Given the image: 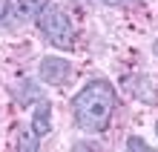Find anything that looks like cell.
Here are the masks:
<instances>
[{
	"label": "cell",
	"mask_w": 158,
	"mask_h": 152,
	"mask_svg": "<svg viewBox=\"0 0 158 152\" xmlns=\"http://www.w3.org/2000/svg\"><path fill=\"white\" fill-rule=\"evenodd\" d=\"M115 112V86L109 80H89L75 101H72V115L83 132H104Z\"/></svg>",
	"instance_id": "1"
},
{
	"label": "cell",
	"mask_w": 158,
	"mask_h": 152,
	"mask_svg": "<svg viewBox=\"0 0 158 152\" xmlns=\"http://www.w3.org/2000/svg\"><path fill=\"white\" fill-rule=\"evenodd\" d=\"M15 98L20 103H35V101H40V92H38V86L32 80H20L15 86Z\"/></svg>",
	"instance_id": "7"
},
{
	"label": "cell",
	"mask_w": 158,
	"mask_h": 152,
	"mask_svg": "<svg viewBox=\"0 0 158 152\" xmlns=\"http://www.w3.org/2000/svg\"><path fill=\"white\" fill-rule=\"evenodd\" d=\"M49 0H20L17 3V20H38Z\"/></svg>",
	"instance_id": "6"
},
{
	"label": "cell",
	"mask_w": 158,
	"mask_h": 152,
	"mask_svg": "<svg viewBox=\"0 0 158 152\" xmlns=\"http://www.w3.org/2000/svg\"><path fill=\"white\" fill-rule=\"evenodd\" d=\"M155 132H158V123H155Z\"/></svg>",
	"instance_id": "13"
},
{
	"label": "cell",
	"mask_w": 158,
	"mask_h": 152,
	"mask_svg": "<svg viewBox=\"0 0 158 152\" xmlns=\"http://www.w3.org/2000/svg\"><path fill=\"white\" fill-rule=\"evenodd\" d=\"M38 75H40L43 83H49V86H63V83L69 80V75H72V66L63 58H43Z\"/></svg>",
	"instance_id": "3"
},
{
	"label": "cell",
	"mask_w": 158,
	"mask_h": 152,
	"mask_svg": "<svg viewBox=\"0 0 158 152\" xmlns=\"http://www.w3.org/2000/svg\"><path fill=\"white\" fill-rule=\"evenodd\" d=\"M109 6H127V9H135L138 6V0H106Z\"/></svg>",
	"instance_id": "10"
},
{
	"label": "cell",
	"mask_w": 158,
	"mask_h": 152,
	"mask_svg": "<svg viewBox=\"0 0 158 152\" xmlns=\"http://www.w3.org/2000/svg\"><path fill=\"white\" fill-rule=\"evenodd\" d=\"M49 129H52V103L40 98L32 112V132L38 138H43V135H49Z\"/></svg>",
	"instance_id": "5"
},
{
	"label": "cell",
	"mask_w": 158,
	"mask_h": 152,
	"mask_svg": "<svg viewBox=\"0 0 158 152\" xmlns=\"http://www.w3.org/2000/svg\"><path fill=\"white\" fill-rule=\"evenodd\" d=\"M124 86L132 89V95H135L138 101H144V103H158L155 86H152V80L147 78V75H132V78H127V80H124Z\"/></svg>",
	"instance_id": "4"
},
{
	"label": "cell",
	"mask_w": 158,
	"mask_h": 152,
	"mask_svg": "<svg viewBox=\"0 0 158 152\" xmlns=\"http://www.w3.org/2000/svg\"><path fill=\"white\" fill-rule=\"evenodd\" d=\"M38 26H40L43 37L55 46V49H60V52H72L75 49V26H72L69 14L63 12V9L46 6L40 12V17H38Z\"/></svg>",
	"instance_id": "2"
},
{
	"label": "cell",
	"mask_w": 158,
	"mask_h": 152,
	"mask_svg": "<svg viewBox=\"0 0 158 152\" xmlns=\"http://www.w3.org/2000/svg\"><path fill=\"white\" fill-rule=\"evenodd\" d=\"M152 52H155V58H158V40H155V46H152Z\"/></svg>",
	"instance_id": "12"
},
{
	"label": "cell",
	"mask_w": 158,
	"mask_h": 152,
	"mask_svg": "<svg viewBox=\"0 0 158 152\" xmlns=\"http://www.w3.org/2000/svg\"><path fill=\"white\" fill-rule=\"evenodd\" d=\"M127 152H155L147 141H141L138 135H132V138H127Z\"/></svg>",
	"instance_id": "9"
},
{
	"label": "cell",
	"mask_w": 158,
	"mask_h": 152,
	"mask_svg": "<svg viewBox=\"0 0 158 152\" xmlns=\"http://www.w3.org/2000/svg\"><path fill=\"white\" fill-rule=\"evenodd\" d=\"M9 14V0H0V20Z\"/></svg>",
	"instance_id": "11"
},
{
	"label": "cell",
	"mask_w": 158,
	"mask_h": 152,
	"mask_svg": "<svg viewBox=\"0 0 158 152\" xmlns=\"http://www.w3.org/2000/svg\"><path fill=\"white\" fill-rule=\"evenodd\" d=\"M38 135L29 129V132H23L20 135V141H17V152H38Z\"/></svg>",
	"instance_id": "8"
}]
</instances>
